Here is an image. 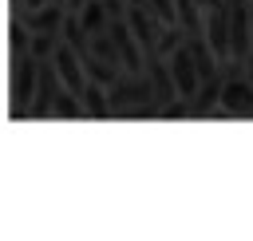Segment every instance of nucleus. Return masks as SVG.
I'll return each mask as SVG.
<instances>
[{
    "mask_svg": "<svg viewBox=\"0 0 253 241\" xmlns=\"http://www.w3.org/2000/svg\"><path fill=\"white\" fill-rule=\"evenodd\" d=\"M206 43L213 47V55L225 63L233 59V36H229V4L206 8Z\"/></svg>",
    "mask_w": 253,
    "mask_h": 241,
    "instance_id": "20e7f679",
    "label": "nucleus"
},
{
    "mask_svg": "<svg viewBox=\"0 0 253 241\" xmlns=\"http://www.w3.org/2000/svg\"><path fill=\"white\" fill-rule=\"evenodd\" d=\"M12 16H20L32 32H63V20H67V8L63 4H43V8H28V12H12Z\"/></svg>",
    "mask_w": 253,
    "mask_h": 241,
    "instance_id": "0eeeda50",
    "label": "nucleus"
},
{
    "mask_svg": "<svg viewBox=\"0 0 253 241\" xmlns=\"http://www.w3.org/2000/svg\"><path fill=\"white\" fill-rule=\"evenodd\" d=\"M79 99H83V107H87V119H111V115H115V111H111V95H107V87L95 83V79L79 91Z\"/></svg>",
    "mask_w": 253,
    "mask_h": 241,
    "instance_id": "1a4fd4ad",
    "label": "nucleus"
},
{
    "mask_svg": "<svg viewBox=\"0 0 253 241\" xmlns=\"http://www.w3.org/2000/svg\"><path fill=\"white\" fill-rule=\"evenodd\" d=\"M126 4H130V8H146L150 0H126Z\"/></svg>",
    "mask_w": 253,
    "mask_h": 241,
    "instance_id": "412c9836",
    "label": "nucleus"
},
{
    "mask_svg": "<svg viewBox=\"0 0 253 241\" xmlns=\"http://www.w3.org/2000/svg\"><path fill=\"white\" fill-rule=\"evenodd\" d=\"M59 43H63V32H32V55L36 59H51Z\"/></svg>",
    "mask_w": 253,
    "mask_h": 241,
    "instance_id": "dca6fc26",
    "label": "nucleus"
},
{
    "mask_svg": "<svg viewBox=\"0 0 253 241\" xmlns=\"http://www.w3.org/2000/svg\"><path fill=\"white\" fill-rule=\"evenodd\" d=\"M71 16H75V12H71ZM79 24L87 28V36L107 32V28H111V8H107V0H87V8L79 12Z\"/></svg>",
    "mask_w": 253,
    "mask_h": 241,
    "instance_id": "9d476101",
    "label": "nucleus"
},
{
    "mask_svg": "<svg viewBox=\"0 0 253 241\" xmlns=\"http://www.w3.org/2000/svg\"><path fill=\"white\" fill-rule=\"evenodd\" d=\"M8 4H12V12H16V8H20V4H24V0H8Z\"/></svg>",
    "mask_w": 253,
    "mask_h": 241,
    "instance_id": "4be33fe9",
    "label": "nucleus"
},
{
    "mask_svg": "<svg viewBox=\"0 0 253 241\" xmlns=\"http://www.w3.org/2000/svg\"><path fill=\"white\" fill-rule=\"evenodd\" d=\"M221 111L225 115H253V79H225L221 87Z\"/></svg>",
    "mask_w": 253,
    "mask_h": 241,
    "instance_id": "423d86ee",
    "label": "nucleus"
},
{
    "mask_svg": "<svg viewBox=\"0 0 253 241\" xmlns=\"http://www.w3.org/2000/svg\"><path fill=\"white\" fill-rule=\"evenodd\" d=\"M8 47H12V55L32 51V28H28L20 16H12V20H8Z\"/></svg>",
    "mask_w": 253,
    "mask_h": 241,
    "instance_id": "2eb2a0df",
    "label": "nucleus"
},
{
    "mask_svg": "<svg viewBox=\"0 0 253 241\" xmlns=\"http://www.w3.org/2000/svg\"><path fill=\"white\" fill-rule=\"evenodd\" d=\"M146 75H150L154 99H158L162 107H170V103H178V99H182V91H178V83H174V71H170V59L150 55V59H146Z\"/></svg>",
    "mask_w": 253,
    "mask_h": 241,
    "instance_id": "39448f33",
    "label": "nucleus"
},
{
    "mask_svg": "<svg viewBox=\"0 0 253 241\" xmlns=\"http://www.w3.org/2000/svg\"><path fill=\"white\" fill-rule=\"evenodd\" d=\"M83 67H87V79H95V83H103V87H111L119 75H123V67H115V63H107V59H99V55H83Z\"/></svg>",
    "mask_w": 253,
    "mask_h": 241,
    "instance_id": "ddd939ff",
    "label": "nucleus"
},
{
    "mask_svg": "<svg viewBox=\"0 0 253 241\" xmlns=\"http://www.w3.org/2000/svg\"><path fill=\"white\" fill-rule=\"evenodd\" d=\"M202 8H217V4H225V0H198Z\"/></svg>",
    "mask_w": 253,
    "mask_h": 241,
    "instance_id": "aec40b11",
    "label": "nucleus"
},
{
    "mask_svg": "<svg viewBox=\"0 0 253 241\" xmlns=\"http://www.w3.org/2000/svg\"><path fill=\"white\" fill-rule=\"evenodd\" d=\"M83 8H87V0H67V12H75V16H79Z\"/></svg>",
    "mask_w": 253,
    "mask_h": 241,
    "instance_id": "6ab92c4d",
    "label": "nucleus"
},
{
    "mask_svg": "<svg viewBox=\"0 0 253 241\" xmlns=\"http://www.w3.org/2000/svg\"><path fill=\"white\" fill-rule=\"evenodd\" d=\"M51 115H55V119H87V107H83L79 91L63 87V91L55 95V107H51Z\"/></svg>",
    "mask_w": 253,
    "mask_h": 241,
    "instance_id": "f8f14e48",
    "label": "nucleus"
},
{
    "mask_svg": "<svg viewBox=\"0 0 253 241\" xmlns=\"http://www.w3.org/2000/svg\"><path fill=\"white\" fill-rule=\"evenodd\" d=\"M107 95H111V111L115 115H126V119H134V111L138 107H150V103H158L154 99V87H150V75L142 71V75H130V71H123L111 87H107ZM162 107V103H158Z\"/></svg>",
    "mask_w": 253,
    "mask_h": 241,
    "instance_id": "f03ea898",
    "label": "nucleus"
},
{
    "mask_svg": "<svg viewBox=\"0 0 253 241\" xmlns=\"http://www.w3.org/2000/svg\"><path fill=\"white\" fill-rule=\"evenodd\" d=\"M182 43H186V28H182V24H162V28H158V43H154V55L170 59V55H174Z\"/></svg>",
    "mask_w": 253,
    "mask_h": 241,
    "instance_id": "9b49d317",
    "label": "nucleus"
},
{
    "mask_svg": "<svg viewBox=\"0 0 253 241\" xmlns=\"http://www.w3.org/2000/svg\"><path fill=\"white\" fill-rule=\"evenodd\" d=\"M221 87H225V79H221V75H217V79H206V83L198 87V95L190 99V111H194V115L221 111Z\"/></svg>",
    "mask_w": 253,
    "mask_h": 241,
    "instance_id": "6e6552de",
    "label": "nucleus"
},
{
    "mask_svg": "<svg viewBox=\"0 0 253 241\" xmlns=\"http://www.w3.org/2000/svg\"><path fill=\"white\" fill-rule=\"evenodd\" d=\"M55 4H63V8H67V0H55Z\"/></svg>",
    "mask_w": 253,
    "mask_h": 241,
    "instance_id": "5701e85b",
    "label": "nucleus"
},
{
    "mask_svg": "<svg viewBox=\"0 0 253 241\" xmlns=\"http://www.w3.org/2000/svg\"><path fill=\"white\" fill-rule=\"evenodd\" d=\"M43 4H51V0H24L16 12H28V8H43Z\"/></svg>",
    "mask_w": 253,
    "mask_h": 241,
    "instance_id": "a211bd4d",
    "label": "nucleus"
},
{
    "mask_svg": "<svg viewBox=\"0 0 253 241\" xmlns=\"http://www.w3.org/2000/svg\"><path fill=\"white\" fill-rule=\"evenodd\" d=\"M36 83H40V59H36L32 51L12 55V59H8V95H12V119H28V107H32Z\"/></svg>",
    "mask_w": 253,
    "mask_h": 241,
    "instance_id": "f257e3e1",
    "label": "nucleus"
},
{
    "mask_svg": "<svg viewBox=\"0 0 253 241\" xmlns=\"http://www.w3.org/2000/svg\"><path fill=\"white\" fill-rule=\"evenodd\" d=\"M63 91V79L55 71L51 59H40V83H36V95H32V107H28V119H47L51 107H55V95Z\"/></svg>",
    "mask_w": 253,
    "mask_h": 241,
    "instance_id": "7ed1b4c3",
    "label": "nucleus"
},
{
    "mask_svg": "<svg viewBox=\"0 0 253 241\" xmlns=\"http://www.w3.org/2000/svg\"><path fill=\"white\" fill-rule=\"evenodd\" d=\"M186 115H194V111H190V99H178V103L162 107V119H186Z\"/></svg>",
    "mask_w": 253,
    "mask_h": 241,
    "instance_id": "f3484780",
    "label": "nucleus"
},
{
    "mask_svg": "<svg viewBox=\"0 0 253 241\" xmlns=\"http://www.w3.org/2000/svg\"><path fill=\"white\" fill-rule=\"evenodd\" d=\"M87 51H91V55H99V59H107V63H115V67H123V55H119V43H115V36H111V32H95Z\"/></svg>",
    "mask_w": 253,
    "mask_h": 241,
    "instance_id": "4468645a",
    "label": "nucleus"
}]
</instances>
